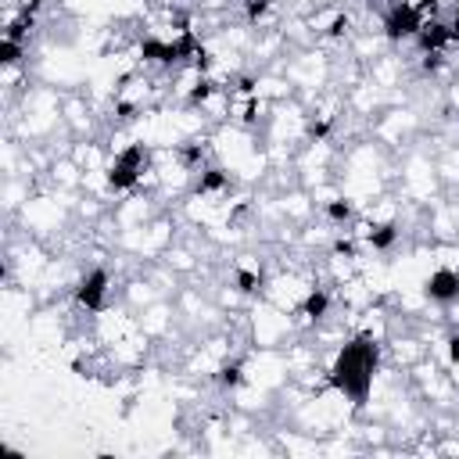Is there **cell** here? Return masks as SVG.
Masks as SVG:
<instances>
[{"label": "cell", "instance_id": "ba28073f", "mask_svg": "<svg viewBox=\"0 0 459 459\" xmlns=\"http://www.w3.org/2000/svg\"><path fill=\"white\" fill-rule=\"evenodd\" d=\"M244 25L255 32H269L280 25V4L276 0H240Z\"/></svg>", "mask_w": 459, "mask_h": 459}, {"label": "cell", "instance_id": "3957f363", "mask_svg": "<svg viewBox=\"0 0 459 459\" xmlns=\"http://www.w3.org/2000/svg\"><path fill=\"white\" fill-rule=\"evenodd\" d=\"M423 22H427V18H423L412 4L391 0V4L380 11V36H384V43L402 47V43H412V39H416V32L423 29Z\"/></svg>", "mask_w": 459, "mask_h": 459}, {"label": "cell", "instance_id": "9c48e42d", "mask_svg": "<svg viewBox=\"0 0 459 459\" xmlns=\"http://www.w3.org/2000/svg\"><path fill=\"white\" fill-rule=\"evenodd\" d=\"M412 43L420 47V54H430V50H452V29H448V22H445L441 14H437V18H427Z\"/></svg>", "mask_w": 459, "mask_h": 459}, {"label": "cell", "instance_id": "52a82bcc", "mask_svg": "<svg viewBox=\"0 0 459 459\" xmlns=\"http://www.w3.org/2000/svg\"><path fill=\"white\" fill-rule=\"evenodd\" d=\"M230 186H233V176H230V169H222V165H204V169L194 172V194L204 197V201H208V197H226Z\"/></svg>", "mask_w": 459, "mask_h": 459}, {"label": "cell", "instance_id": "6da1fadb", "mask_svg": "<svg viewBox=\"0 0 459 459\" xmlns=\"http://www.w3.org/2000/svg\"><path fill=\"white\" fill-rule=\"evenodd\" d=\"M377 369H380V337L373 333H355L348 337L337 351L333 362L326 369V384L344 394L355 409L369 402L373 384H377Z\"/></svg>", "mask_w": 459, "mask_h": 459}, {"label": "cell", "instance_id": "5bb4252c", "mask_svg": "<svg viewBox=\"0 0 459 459\" xmlns=\"http://www.w3.org/2000/svg\"><path fill=\"white\" fill-rule=\"evenodd\" d=\"M25 57H29V43L11 39V36L0 39V65H4V68H22Z\"/></svg>", "mask_w": 459, "mask_h": 459}, {"label": "cell", "instance_id": "5b68a950", "mask_svg": "<svg viewBox=\"0 0 459 459\" xmlns=\"http://www.w3.org/2000/svg\"><path fill=\"white\" fill-rule=\"evenodd\" d=\"M423 298L434 301V305H441V308H448L452 301H459V269H452V265L430 269L427 280H423Z\"/></svg>", "mask_w": 459, "mask_h": 459}, {"label": "cell", "instance_id": "9a60e30c", "mask_svg": "<svg viewBox=\"0 0 459 459\" xmlns=\"http://www.w3.org/2000/svg\"><path fill=\"white\" fill-rule=\"evenodd\" d=\"M441 351H445V366H448V369H455V366H459V326L445 333Z\"/></svg>", "mask_w": 459, "mask_h": 459}, {"label": "cell", "instance_id": "277c9868", "mask_svg": "<svg viewBox=\"0 0 459 459\" xmlns=\"http://www.w3.org/2000/svg\"><path fill=\"white\" fill-rule=\"evenodd\" d=\"M111 269L108 265H93V269H86L79 280H75V287H72V298H75V305L86 312V316H100L108 305H111Z\"/></svg>", "mask_w": 459, "mask_h": 459}, {"label": "cell", "instance_id": "7a4b0ae2", "mask_svg": "<svg viewBox=\"0 0 459 459\" xmlns=\"http://www.w3.org/2000/svg\"><path fill=\"white\" fill-rule=\"evenodd\" d=\"M151 165H154V147L143 143V140H129L126 147L111 151V158L104 165L108 194H133V190H140V183H143Z\"/></svg>", "mask_w": 459, "mask_h": 459}, {"label": "cell", "instance_id": "4fadbf2b", "mask_svg": "<svg viewBox=\"0 0 459 459\" xmlns=\"http://www.w3.org/2000/svg\"><path fill=\"white\" fill-rule=\"evenodd\" d=\"M212 380H215L222 391H237V387H244V384H247V377H244V362H237V359H233V362H230V359L219 362L215 373H212Z\"/></svg>", "mask_w": 459, "mask_h": 459}, {"label": "cell", "instance_id": "30bf717a", "mask_svg": "<svg viewBox=\"0 0 459 459\" xmlns=\"http://www.w3.org/2000/svg\"><path fill=\"white\" fill-rule=\"evenodd\" d=\"M402 240V222L398 219H384V222H373L369 233H366V247L377 251V255H387L394 251Z\"/></svg>", "mask_w": 459, "mask_h": 459}, {"label": "cell", "instance_id": "7c38bea8", "mask_svg": "<svg viewBox=\"0 0 459 459\" xmlns=\"http://www.w3.org/2000/svg\"><path fill=\"white\" fill-rule=\"evenodd\" d=\"M319 212H323V219H326L330 226H351L355 215H359V208H355L344 194H333V197L319 201Z\"/></svg>", "mask_w": 459, "mask_h": 459}, {"label": "cell", "instance_id": "8992f818", "mask_svg": "<svg viewBox=\"0 0 459 459\" xmlns=\"http://www.w3.org/2000/svg\"><path fill=\"white\" fill-rule=\"evenodd\" d=\"M330 308H333V294L326 290V287H308L305 294H301V301L294 305V312L301 316V323H308V326H319V323H326L330 319Z\"/></svg>", "mask_w": 459, "mask_h": 459}, {"label": "cell", "instance_id": "8fae6325", "mask_svg": "<svg viewBox=\"0 0 459 459\" xmlns=\"http://www.w3.org/2000/svg\"><path fill=\"white\" fill-rule=\"evenodd\" d=\"M247 258V255H244ZM237 262L233 265V287L244 294V298H255V294H262V287H265V276H262V265H251V262Z\"/></svg>", "mask_w": 459, "mask_h": 459}, {"label": "cell", "instance_id": "2e32d148", "mask_svg": "<svg viewBox=\"0 0 459 459\" xmlns=\"http://www.w3.org/2000/svg\"><path fill=\"white\" fill-rule=\"evenodd\" d=\"M445 4H448V0H445Z\"/></svg>", "mask_w": 459, "mask_h": 459}]
</instances>
